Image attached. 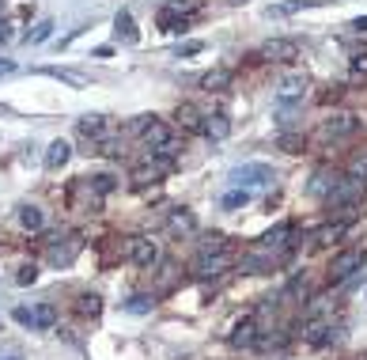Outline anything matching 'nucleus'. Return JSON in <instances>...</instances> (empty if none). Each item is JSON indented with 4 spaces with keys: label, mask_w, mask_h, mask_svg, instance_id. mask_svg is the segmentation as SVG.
<instances>
[{
    "label": "nucleus",
    "mask_w": 367,
    "mask_h": 360,
    "mask_svg": "<svg viewBox=\"0 0 367 360\" xmlns=\"http://www.w3.org/2000/svg\"><path fill=\"white\" fill-rule=\"evenodd\" d=\"M174 171V159L163 152H148L137 167H133V186H148V182H159L163 175Z\"/></svg>",
    "instance_id": "f257e3e1"
},
{
    "label": "nucleus",
    "mask_w": 367,
    "mask_h": 360,
    "mask_svg": "<svg viewBox=\"0 0 367 360\" xmlns=\"http://www.w3.org/2000/svg\"><path fill=\"white\" fill-rule=\"evenodd\" d=\"M133 129L140 133V144H144L148 152H159V148L171 140V129H167L159 118H137V125H133Z\"/></svg>",
    "instance_id": "f03ea898"
},
{
    "label": "nucleus",
    "mask_w": 367,
    "mask_h": 360,
    "mask_svg": "<svg viewBox=\"0 0 367 360\" xmlns=\"http://www.w3.org/2000/svg\"><path fill=\"white\" fill-rule=\"evenodd\" d=\"M125 258H129L133 266H140V270H152L155 262H159V243L148 235H137L129 239V246H125Z\"/></svg>",
    "instance_id": "7ed1b4c3"
},
{
    "label": "nucleus",
    "mask_w": 367,
    "mask_h": 360,
    "mask_svg": "<svg viewBox=\"0 0 367 360\" xmlns=\"http://www.w3.org/2000/svg\"><path fill=\"white\" fill-rule=\"evenodd\" d=\"M307 88H310L307 73H288V76H280V80H277V103H280V107H295Z\"/></svg>",
    "instance_id": "20e7f679"
},
{
    "label": "nucleus",
    "mask_w": 367,
    "mask_h": 360,
    "mask_svg": "<svg viewBox=\"0 0 367 360\" xmlns=\"http://www.w3.org/2000/svg\"><path fill=\"white\" fill-rule=\"evenodd\" d=\"M295 57H299V42L295 38H269L258 49V61H277V65H284V61H295Z\"/></svg>",
    "instance_id": "39448f33"
},
{
    "label": "nucleus",
    "mask_w": 367,
    "mask_h": 360,
    "mask_svg": "<svg viewBox=\"0 0 367 360\" xmlns=\"http://www.w3.org/2000/svg\"><path fill=\"white\" fill-rule=\"evenodd\" d=\"M359 133V118L356 114H334L329 122H322V140H344V137H356Z\"/></svg>",
    "instance_id": "423d86ee"
},
{
    "label": "nucleus",
    "mask_w": 367,
    "mask_h": 360,
    "mask_svg": "<svg viewBox=\"0 0 367 360\" xmlns=\"http://www.w3.org/2000/svg\"><path fill=\"white\" fill-rule=\"evenodd\" d=\"M80 235H68L65 243H61V239H49V250H46V258H49V266H72L76 262V254H80Z\"/></svg>",
    "instance_id": "0eeeda50"
},
{
    "label": "nucleus",
    "mask_w": 367,
    "mask_h": 360,
    "mask_svg": "<svg viewBox=\"0 0 367 360\" xmlns=\"http://www.w3.org/2000/svg\"><path fill=\"white\" fill-rule=\"evenodd\" d=\"M231 182H235V186H269V182H273V167H265V164H243V167L231 171Z\"/></svg>",
    "instance_id": "6e6552de"
},
{
    "label": "nucleus",
    "mask_w": 367,
    "mask_h": 360,
    "mask_svg": "<svg viewBox=\"0 0 367 360\" xmlns=\"http://www.w3.org/2000/svg\"><path fill=\"white\" fill-rule=\"evenodd\" d=\"M352 273H364V250H341L329 262V277L334 281H349Z\"/></svg>",
    "instance_id": "1a4fd4ad"
},
{
    "label": "nucleus",
    "mask_w": 367,
    "mask_h": 360,
    "mask_svg": "<svg viewBox=\"0 0 367 360\" xmlns=\"http://www.w3.org/2000/svg\"><path fill=\"white\" fill-rule=\"evenodd\" d=\"M231 266V254L223 250V254H201L193 262V277H201V281H208V277H216V273H223Z\"/></svg>",
    "instance_id": "9d476101"
},
{
    "label": "nucleus",
    "mask_w": 367,
    "mask_h": 360,
    "mask_svg": "<svg viewBox=\"0 0 367 360\" xmlns=\"http://www.w3.org/2000/svg\"><path fill=\"white\" fill-rule=\"evenodd\" d=\"M337 182H341V175H337L334 167H318V171L310 175V182H307V194L310 197H329Z\"/></svg>",
    "instance_id": "9b49d317"
},
{
    "label": "nucleus",
    "mask_w": 367,
    "mask_h": 360,
    "mask_svg": "<svg viewBox=\"0 0 367 360\" xmlns=\"http://www.w3.org/2000/svg\"><path fill=\"white\" fill-rule=\"evenodd\" d=\"M344 231H349V220H329V224H322L318 231H314V235H310V243L314 246H334V243H341L344 239Z\"/></svg>",
    "instance_id": "f8f14e48"
},
{
    "label": "nucleus",
    "mask_w": 367,
    "mask_h": 360,
    "mask_svg": "<svg viewBox=\"0 0 367 360\" xmlns=\"http://www.w3.org/2000/svg\"><path fill=\"white\" fill-rule=\"evenodd\" d=\"M76 133L87 140H103L107 137V114H83L80 122H76Z\"/></svg>",
    "instance_id": "ddd939ff"
},
{
    "label": "nucleus",
    "mask_w": 367,
    "mask_h": 360,
    "mask_svg": "<svg viewBox=\"0 0 367 360\" xmlns=\"http://www.w3.org/2000/svg\"><path fill=\"white\" fill-rule=\"evenodd\" d=\"M31 330H49V326H57V307L53 303H34L31 307V322H27Z\"/></svg>",
    "instance_id": "4468645a"
},
{
    "label": "nucleus",
    "mask_w": 367,
    "mask_h": 360,
    "mask_svg": "<svg viewBox=\"0 0 367 360\" xmlns=\"http://www.w3.org/2000/svg\"><path fill=\"white\" fill-rule=\"evenodd\" d=\"M174 118H178V125H182L186 133H201V129H204V114L193 107V103H182V107L174 110Z\"/></svg>",
    "instance_id": "2eb2a0df"
},
{
    "label": "nucleus",
    "mask_w": 367,
    "mask_h": 360,
    "mask_svg": "<svg viewBox=\"0 0 367 360\" xmlns=\"http://www.w3.org/2000/svg\"><path fill=\"white\" fill-rule=\"evenodd\" d=\"M68 156H72L68 140H53V144L46 148V167H49V171H61V167L68 164Z\"/></svg>",
    "instance_id": "dca6fc26"
},
{
    "label": "nucleus",
    "mask_w": 367,
    "mask_h": 360,
    "mask_svg": "<svg viewBox=\"0 0 367 360\" xmlns=\"http://www.w3.org/2000/svg\"><path fill=\"white\" fill-rule=\"evenodd\" d=\"M204 137L208 140H228L231 137V122H228V114H213V118H204Z\"/></svg>",
    "instance_id": "f3484780"
},
{
    "label": "nucleus",
    "mask_w": 367,
    "mask_h": 360,
    "mask_svg": "<svg viewBox=\"0 0 367 360\" xmlns=\"http://www.w3.org/2000/svg\"><path fill=\"white\" fill-rule=\"evenodd\" d=\"M228 342L235 345V349H250V345L258 342V326H254V319H243V322H239L235 334H231Z\"/></svg>",
    "instance_id": "a211bd4d"
},
{
    "label": "nucleus",
    "mask_w": 367,
    "mask_h": 360,
    "mask_svg": "<svg viewBox=\"0 0 367 360\" xmlns=\"http://www.w3.org/2000/svg\"><path fill=\"white\" fill-rule=\"evenodd\" d=\"M114 31H118V38H122V42H129V46H137V42H140L137 23H133V16H129V12H118V16H114Z\"/></svg>",
    "instance_id": "6ab92c4d"
},
{
    "label": "nucleus",
    "mask_w": 367,
    "mask_h": 360,
    "mask_svg": "<svg viewBox=\"0 0 367 360\" xmlns=\"http://www.w3.org/2000/svg\"><path fill=\"white\" fill-rule=\"evenodd\" d=\"M159 27L171 31V34H182L189 27V16H182V12H174V8H163L159 12Z\"/></svg>",
    "instance_id": "aec40b11"
},
{
    "label": "nucleus",
    "mask_w": 367,
    "mask_h": 360,
    "mask_svg": "<svg viewBox=\"0 0 367 360\" xmlns=\"http://www.w3.org/2000/svg\"><path fill=\"white\" fill-rule=\"evenodd\" d=\"M49 38H53V19H38V23L23 34L27 46H42V42H49Z\"/></svg>",
    "instance_id": "412c9836"
},
{
    "label": "nucleus",
    "mask_w": 367,
    "mask_h": 360,
    "mask_svg": "<svg viewBox=\"0 0 367 360\" xmlns=\"http://www.w3.org/2000/svg\"><path fill=\"white\" fill-rule=\"evenodd\" d=\"M292 235H295V228H292V224H280V228L265 231V235H261L258 243L265 246V250H273V246H284V239H292Z\"/></svg>",
    "instance_id": "4be33fe9"
},
{
    "label": "nucleus",
    "mask_w": 367,
    "mask_h": 360,
    "mask_svg": "<svg viewBox=\"0 0 367 360\" xmlns=\"http://www.w3.org/2000/svg\"><path fill=\"white\" fill-rule=\"evenodd\" d=\"M231 83V68H213V73L201 76V88L204 91H223Z\"/></svg>",
    "instance_id": "5701e85b"
},
{
    "label": "nucleus",
    "mask_w": 367,
    "mask_h": 360,
    "mask_svg": "<svg viewBox=\"0 0 367 360\" xmlns=\"http://www.w3.org/2000/svg\"><path fill=\"white\" fill-rule=\"evenodd\" d=\"M318 4H326V0H288V4H277V8H269V16H295V12L318 8Z\"/></svg>",
    "instance_id": "b1692460"
},
{
    "label": "nucleus",
    "mask_w": 367,
    "mask_h": 360,
    "mask_svg": "<svg viewBox=\"0 0 367 360\" xmlns=\"http://www.w3.org/2000/svg\"><path fill=\"white\" fill-rule=\"evenodd\" d=\"M19 224H23L27 231H42L46 216H42V209H34V205H23V209H19Z\"/></svg>",
    "instance_id": "393cba45"
},
{
    "label": "nucleus",
    "mask_w": 367,
    "mask_h": 360,
    "mask_svg": "<svg viewBox=\"0 0 367 360\" xmlns=\"http://www.w3.org/2000/svg\"><path fill=\"white\" fill-rule=\"evenodd\" d=\"M152 307H155V296H144V292H137V296L125 300V311H129V315H148Z\"/></svg>",
    "instance_id": "a878e982"
},
{
    "label": "nucleus",
    "mask_w": 367,
    "mask_h": 360,
    "mask_svg": "<svg viewBox=\"0 0 367 360\" xmlns=\"http://www.w3.org/2000/svg\"><path fill=\"white\" fill-rule=\"evenodd\" d=\"M76 311H80V315H91V319H95V315L103 311V300H98L95 292H83V296H76Z\"/></svg>",
    "instance_id": "bb28decb"
},
{
    "label": "nucleus",
    "mask_w": 367,
    "mask_h": 360,
    "mask_svg": "<svg viewBox=\"0 0 367 360\" xmlns=\"http://www.w3.org/2000/svg\"><path fill=\"white\" fill-rule=\"evenodd\" d=\"M46 76H57V80L72 83V88H87V76L72 73V68H46Z\"/></svg>",
    "instance_id": "cd10ccee"
},
{
    "label": "nucleus",
    "mask_w": 367,
    "mask_h": 360,
    "mask_svg": "<svg viewBox=\"0 0 367 360\" xmlns=\"http://www.w3.org/2000/svg\"><path fill=\"white\" fill-rule=\"evenodd\" d=\"M243 205H250V190L246 186H235L231 194H223V209H243Z\"/></svg>",
    "instance_id": "c85d7f7f"
},
{
    "label": "nucleus",
    "mask_w": 367,
    "mask_h": 360,
    "mask_svg": "<svg viewBox=\"0 0 367 360\" xmlns=\"http://www.w3.org/2000/svg\"><path fill=\"white\" fill-rule=\"evenodd\" d=\"M228 250V239L220 235V231H213V235L201 239V254H223Z\"/></svg>",
    "instance_id": "c756f323"
},
{
    "label": "nucleus",
    "mask_w": 367,
    "mask_h": 360,
    "mask_svg": "<svg viewBox=\"0 0 367 360\" xmlns=\"http://www.w3.org/2000/svg\"><path fill=\"white\" fill-rule=\"evenodd\" d=\"M122 152H125L122 137H103L98 140V156H122Z\"/></svg>",
    "instance_id": "7c9ffc66"
},
{
    "label": "nucleus",
    "mask_w": 367,
    "mask_h": 360,
    "mask_svg": "<svg viewBox=\"0 0 367 360\" xmlns=\"http://www.w3.org/2000/svg\"><path fill=\"white\" fill-rule=\"evenodd\" d=\"M171 231H178V235L182 231H193V216H189L186 209H178V213L171 216Z\"/></svg>",
    "instance_id": "2f4dec72"
},
{
    "label": "nucleus",
    "mask_w": 367,
    "mask_h": 360,
    "mask_svg": "<svg viewBox=\"0 0 367 360\" xmlns=\"http://www.w3.org/2000/svg\"><path fill=\"white\" fill-rule=\"evenodd\" d=\"M91 186H95V194H114L118 179H114V175H95V179H91Z\"/></svg>",
    "instance_id": "473e14b6"
},
{
    "label": "nucleus",
    "mask_w": 367,
    "mask_h": 360,
    "mask_svg": "<svg viewBox=\"0 0 367 360\" xmlns=\"http://www.w3.org/2000/svg\"><path fill=\"white\" fill-rule=\"evenodd\" d=\"M349 179H359V182H367V156H356V159H352V167H349Z\"/></svg>",
    "instance_id": "72a5a7b5"
},
{
    "label": "nucleus",
    "mask_w": 367,
    "mask_h": 360,
    "mask_svg": "<svg viewBox=\"0 0 367 360\" xmlns=\"http://www.w3.org/2000/svg\"><path fill=\"white\" fill-rule=\"evenodd\" d=\"M34 281H38V270H34V266H19L16 285H34Z\"/></svg>",
    "instance_id": "f704fd0d"
},
{
    "label": "nucleus",
    "mask_w": 367,
    "mask_h": 360,
    "mask_svg": "<svg viewBox=\"0 0 367 360\" xmlns=\"http://www.w3.org/2000/svg\"><path fill=\"white\" fill-rule=\"evenodd\" d=\"M349 68H352V76H356V80H359V76H367V53H356V57L349 61Z\"/></svg>",
    "instance_id": "c9c22d12"
},
{
    "label": "nucleus",
    "mask_w": 367,
    "mask_h": 360,
    "mask_svg": "<svg viewBox=\"0 0 367 360\" xmlns=\"http://www.w3.org/2000/svg\"><path fill=\"white\" fill-rule=\"evenodd\" d=\"M280 148H284V152H292V156H295V152H299V148H303V137H288V133H284V137H280Z\"/></svg>",
    "instance_id": "e433bc0d"
},
{
    "label": "nucleus",
    "mask_w": 367,
    "mask_h": 360,
    "mask_svg": "<svg viewBox=\"0 0 367 360\" xmlns=\"http://www.w3.org/2000/svg\"><path fill=\"white\" fill-rule=\"evenodd\" d=\"M193 53H201V42H186V46H178V57H193Z\"/></svg>",
    "instance_id": "4c0bfd02"
},
{
    "label": "nucleus",
    "mask_w": 367,
    "mask_h": 360,
    "mask_svg": "<svg viewBox=\"0 0 367 360\" xmlns=\"http://www.w3.org/2000/svg\"><path fill=\"white\" fill-rule=\"evenodd\" d=\"M12 319H16V322H23V326H27V322H31V307H16V311H12Z\"/></svg>",
    "instance_id": "58836bf2"
},
{
    "label": "nucleus",
    "mask_w": 367,
    "mask_h": 360,
    "mask_svg": "<svg viewBox=\"0 0 367 360\" xmlns=\"http://www.w3.org/2000/svg\"><path fill=\"white\" fill-rule=\"evenodd\" d=\"M12 73H16V61H4V57H0V76H12Z\"/></svg>",
    "instance_id": "ea45409f"
},
{
    "label": "nucleus",
    "mask_w": 367,
    "mask_h": 360,
    "mask_svg": "<svg viewBox=\"0 0 367 360\" xmlns=\"http://www.w3.org/2000/svg\"><path fill=\"white\" fill-rule=\"evenodd\" d=\"M352 31H359V34H364V31H367V16H359V19H352Z\"/></svg>",
    "instance_id": "a19ab883"
},
{
    "label": "nucleus",
    "mask_w": 367,
    "mask_h": 360,
    "mask_svg": "<svg viewBox=\"0 0 367 360\" xmlns=\"http://www.w3.org/2000/svg\"><path fill=\"white\" fill-rule=\"evenodd\" d=\"M0 360H23L19 352H0Z\"/></svg>",
    "instance_id": "79ce46f5"
},
{
    "label": "nucleus",
    "mask_w": 367,
    "mask_h": 360,
    "mask_svg": "<svg viewBox=\"0 0 367 360\" xmlns=\"http://www.w3.org/2000/svg\"><path fill=\"white\" fill-rule=\"evenodd\" d=\"M364 360H367V352H364Z\"/></svg>",
    "instance_id": "37998d69"
}]
</instances>
